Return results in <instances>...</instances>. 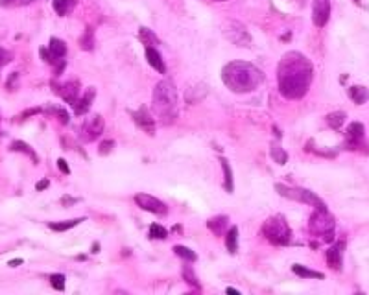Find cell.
<instances>
[{"mask_svg": "<svg viewBox=\"0 0 369 295\" xmlns=\"http://www.w3.org/2000/svg\"><path fill=\"white\" fill-rule=\"evenodd\" d=\"M314 66L301 52H286L277 66L279 91L286 100H301L310 89Z\"/></svg>", "mask_w": 369, "mask_h": 295, "instance_id": "obj_1", "label": "cell"}, {"mask_svg": "<svg viewBox=\"0 0 369 295\" xmlns=\"http://www.w3.org/2000/svg\"><path fill=\"white\" fill-rule=\"evenodd\" d=\"M221 82L233 92H251L264 82V72L248 61H231L221 70Z\"/></svg>", "mask_w": 369, "mask_h": 295, "instance_id": "obj_2", "label": "cell"}, {"mask_svg": "<svg viewBox=\"0 0 369 295\" xmlns=\"http://www.w3.org/2000/svg\"><path fill=\"white\" fill-rule=\"evenodd\" d=\"M153 111L163 124L174 122L177 116V89L174 80L165 78L153 89Z\"/></svg>", "mask_w": 369, "mask_h": 295, "instance_id": "obj_3", "label": "cell"}, {"mask_svg": "<svg viewBox=\"0 0 369 295\" xmlns=\"http://www.w3.org/2000/svg\"><path fill=\"white\" fill-rule=\"evenodd\" d=\"M262 234L266 236L268 242L275 246H288L292 242V229L285 220V216L281 214L271 216L262 223Z\"/></svg>", "mask_w": 369, "mask_h": 295, "instance_id": "obj_4", "label": "cell"}, {"mask_svg": "<svg viewBox=\"0 0 369 295\" xmlns=\"http://www.w3.org/2000/svg\"><path fill=\"white\" fill-rule=\"evenodd\" d=\"M334 227L336 221L332 218L329 209H316L314 214L310 216L308 221V230L314 236H321L325 242H332L334 240Z\"/></svg>", "mask_w": 369, "mask_h": 295, "instance_id": "obj_5", "label": "cell"}, {"mask_svg": "<svg viewBox=\"0 0 369 295\" xmlns=\"http://www.w3.org/2000/svg\"><path fill=\"white\" fill-rule=\"evenodd\" d=\"M65 55H67V45L57 37H52L48 41V48H41V57L46 63L54 65L55 76H61V72H63L65 65H67Z\"/></svg>", "mask_w": 369, "mask_h": 295, "instance_id": "obj_6", "label": "cell"}, {"mask_svg": "<svg viewBox=\"0 0 369 295\" xmlns=\"http://www.w3.org/2000/svg\"><path fill=\"white\" fill-rule=\"evenodd\" d=\"M275 188L283 197H288L292 201L306 203V205H312L314 209H327V205H325L321 197L316 196L314 192H310V190H306V188H292V186H286V184L281 183L277 184Z\"/></svg>", "mask_w": 369, "mask_h": 295, "instance_id": "obj_7", "label": "cell"}, {"mask_svg": "<svg viewBox=\"0 0 369 295\" xmlns=\"http://www.w3.org/2000/svg\"><path fill=\"white\" fill-rule=\"evenodd\" d=\"M223 35H225V39H229L231 43L236 46L251 45V35H249V32L246 30V26L240 24V22H235V20H231V22H227V24L223 26Z\"/></svg>", "mask_w": 369, "mask_h": 295, "instance_id": "obj_8", "label": "cell"}, {"mask_svg": "<svg viewBox=\"0 0 369 295\" xmlns=\"http://www.w3.org/2000/svg\"><path fill=\"white\" fill-rule=\"evenodd\" d=\"M101 133H103V118H101V115H94L91 118H87L83 122L82 129H80V137L85 142L96 140Z\"/></svg>", "mask_w": 369, "mask_h": 295, "instance_id": "obj_9", "label": "cell"}, {"mask_svg": "<svg viewBox=\"0 0 369 295\" xmlns=\"http://www.w3.org/2000/svg\"><path fill=\"white\" fill-rule=\"evenodd\" d=\"M135 203L140 209L151 212V214H157V216H165L166 212H168V207H166L165 203L161 201V199H157V197H153V196H150V194H137L135 196Z\"/></svg>", "mask_w": 369, "mask_h": 295, "instance_id": "obj_10", "label": "cell"}, {"mask_svg": "<svg viewBox=\"0 0 369 295\" xmlns=\"http://www.w3.org/2000/svg\"><path fill=\"white\" fill-rule=\"evenodd\" d=\"M331 17V0H314L312 4V22L314 26L323 28Z\"/></svg>", "mask_w": 369, "mask_h": 295, "instance_id": "obj_11", "label": "cell"}, {"mask_svg": "<svg viewBox=\"0 0 369 295\" xmlns=\"http://www.w3.org/2000/svg\"><path fill=\"white\" fill-rule=\"evenodd\" d=\"M131 116L135 120L140 129H144L148 135H155V118L153 115H150V111L146 107H140L137 111H131Z\"/></svg>", "mask_w": 369, "mask_h": 295, "instance_id": "obj_12", "label": "cell"}, {"mask_svg": "<svg viewBox=\"0 0 369 295\" xmlns=\"http://www.w3.org/2000/svg\"><path fill=\"white\" fill-rule=\"evenodd\" d=\"M54 89L55 92H57L67 103H70V105H74L76 100H78V94H80V85H78V82H68V83H63V85H55L54 83Z\"/></svg>", "mask_w": 369, "mask_h": 295, "instance_id": "obj_13", "label": "cell"}, {"mask_svg": "<svg viewBox=\"0 0 369 295\" xmlns=\"http://www.w3.org/2000/svg\"><path fill=\"white\" fill-rule=\"evenodd\" d=\"M94 96H96V89H94V87H89V89L83 92L82 96L76 100V103L72 105L74 113H76L78 116L85 115L87 111L91 109V103H92V100H94Z\"/></svg>", "mask_w": 369, "mask_h": 295, "instance_id": "obj_14", "label": "cell"}, {"mask_svg": "<svg viewBox=\"0 0 369 295\" xmlns=\"http://www.w3.org/2000/svg\"><path fill=\"white\" fill-rule=\"evenodd\" d=\"M343 247H345V244H343V242H338V244H334V246L327 251V262H329V266H331L332 269H336V271H340L341 266H343V260H341Z\"/></svg>", "mask_w": 369, "mask_h": 295, "instance_id": "obj_15", "label": "cell"}, {"mask_svg": "<svg viewBox=\"0 0 369 295\" xmlns=\"http://www.w3.org/2000/svg\"><path fill=\"white\" fill-rule=\"evenodd\" d=\"M362 137H364V124H360V122H351L349 126H347V138H349L347 146H349V149H356V148L360 146Z\"/></svg>", "mask_w": 369, "mask_h": 295, "instance_id": "obj_16", "label": "cell"}, {"mask_svg": "<svg viewBox=\"0 0 369 295\" xmlns=\"http://www.w3.org/2000/svg\"><path fill=\"white\" fill-rule=\"evenodd\" d=\"M146 50V59L148 63L151 65L153 68H155L159 74H166V65H165V59H163V55L161 52L157 50V46H146L144 48Z\"/></svg>", "mask_w": 369, "mask_h": 295, "instance_id": "obj_17", "label": "cell"}, {"mask_svg": "<svg viewBox=\"0 0 369 295\" xmlns=\"http://www.w3.org/2000/svg\"><path fill=\"white\" fill-rule=\"evenodd\" d=\"M207 227L214 236H221L229 229V218L227 216H214V218L207 221Z\"/></svg>", "mask_w": 369, "mask_h": 295, "instance_id": "obj_18", "label": "cell"}, {"mask_svg": "<svg viewBox=\"0 0 369 295\" xmlns=\"http://www.w3.org/2000/svg\"><path fill=\"white\" fill-rule=\"evenodd\" d=\"M225 247H227L231 255H235L238 251V227L236 225L229 227L227 232H225Z\"/></svg>", "mask_w": 369, "mask_h": 295, "instance_id": "obj_19", "label": "cell"}, {"mask_svg": "<svg viewBox=\"0 0 369 295\" xmlns=\"http://www.w3.org/2000/svg\"><path fill=\"white\" fill-rule=\"evenodd\" d=\"M78 4V0H54V9L59 17H67L70 15Z\"/></svg>", "mask_w": 369, "mask_h": 295, "instance_id": "obj_20", "label": "cell"}, {"mask_svg": "<svg viewBox=\"0 0 369 295\" xmlns=\"http://www.w3.org/2000/svg\"><path fill=\"white\" fill-rule=\"evenodd\" d=\"M349 98L356 105H362V103H366L369 100V91L366 87H358V85H354V87H351L349 89Z\"/></svg>", "mask_w": 369, "mask_h": 295, "instance_id": "obj_21", "label": "cell"}, {"mask_svg": "<svg viewBox=\"0 0 369 295\" xmlns=\"http://www.w3.org/2000/svg\"><path fill=\"white\" fill-rule=\"evenodd\" d=\"M292 271L297 277H303V279H325L321 271H314V269H308L306 266H301V264H294Z\"/></svg>", "mask_w": 369, "mask_h": 295, "instance_id": "obj_22", "label": "cell"}, {"mask_svg": "<svg viewBox=\"0 0 369 295\" xmlns=\"http://www.w3.org/2000/svg\"><path fill=\"white\" fill-rule=\"evenodd\" d=\"M11 151H20V153H26V155L34 161V164L39 163V157H37V153L32 149V148L28 146L26 142H22V140H15V142H11Z\"/></svg>", "mask_w": 369, "mask_h": 295, "instance_id": "obj_23", "label": "cell"}, {"mask_svg": "<svg viewBox=\"0 0 369 295\" xmlns=\"http://www.w3.org/2000/svg\"><path fill=\"white\" fill-rule=\"evenodd\" d=\"M138 39H140V43L144 45V48H146V46L159 45V39H157V35L150 28H140V30H138Z\"/></svg>", "mask_w": 369, "mask_h": 295, "instance_id": "obj_24", "label": "cell"}, {"mask_svg": "<svg viewBox=\"0 0 369 295\" xmlns=\"http://www.w3.org/2000/svg\"><path fill=\"white\" fill-rule=\"evenodd\" d=\"M345 118H347V115H345L343 111H334L331 115H327V124L334 129H340L341 124L345 122Z\"/></svg>", "mask_w": 369, "mask_h": 295, "instance_id": "obj_25", "label": "cell"}, {"mask_svg": "<svg viewBox=\"0 0 369 295\" xmlns=\"http://www.w3.org/2000/svg\"><path fill=\"white\" fill-rule=\"evenodd\" d=\"M181 273H183V279L186 280V284H190L192 288H196V290H201V286L198 282V277H196V273L192 271V267L186 264V260H184V266Z\"/></svg>", "mask_w": 369, "mask_h": 295, "instance_id": "obj_26", "label": "cell"}, {"mask_svg": "<svg viewBox=\"0 0 369 295\" xmlns=\"http://www.w3.org/2000/svg\"><path fill=\"white\" fill-rule=\"evenodd\" d=\"M220 163H221V168H223V175H225V183H223V186H225V190L227 192H233L235 190V184H233V172H231V166L229 163H227V159H220Z\"/></svg>", "mask_w": 369, "mask_h": 295, "instance_id": "obj_27", "label": "cell"}, {"mask_svg": "<svg viewBox=\"0 0 369 295\" xmlns=\"http://www.w3.org/2000/svg\"><path fill=\"white\" fill-rule=\"evenodd\" d=\"M80 221H85V218H76V220H68V221H59V223H48V227L52 230H57V232H63V230H68L76 227Z\"/></svg>", "mask_w": 369, "mask_h": 295, "instance_id": "obj_28", "label": "cell"}, {"mask_svg": "<svg viewBox=\"0 0 369 295\" xmlns=\"http://www.w3.org/2000/svg\"><path fill=\"white\" fill-rule=\"evenodd\" d=\"M174 253L183 260H186V262H196L198 260V255L194 253L192 249L184 247V246H174Z\"/></svg>", "mask_w": 369, "mask_h": 295, "instance_id": "obj_29", "label": "cell"}, {"mask_svg": "<svg viewBox=\"0 0 369 295\" xmlns=\"http://www.w3.org/2000/svg\"><path fill=\"white\" fill-rule=\"evenodd\" d=\"M271 157L275 159V163H277V164H285L286 161H288V153H286L285 149H283V148L279 146L277 142H275V144H273V146H271Z\"/></svg>", "mask_w": 369, "mask_h": 295, "instance_id": "obj_30", "label": "cell"}, {"mask_svg": "<svg viewBox=\"0 0 369 295\" xmlns=\"http://www.w3.org/2000/svg\"><path fill=\"white\" fill-rule=\"evenodd\" d=\"M166 236H168V230H166L163 225H159V223H153V225H150V238L165 240Z\"/></svg>", "mask_w": 369, "mask_h": 295, "instance_id": "obj_31", "label": "cell"}, {"mask_svg": "<svg viewBox=\"0 0 369 295\" xmlns=\"http://www.w3.org/2000/svg\"><path fill=\"white\" fill-rule=\"evenodd\" d=\"M92 45H94V39H92V30H91V28H87L85 35L80 37V46H82L83 50L91 52V50H92Z\"/></svg>", "mask_w": 369, "mask_h": 295, "instance_id": "obj_32", "label": "cell"}, {"mask_svg": "<svg viewBox=\"0 0 369 295\" xmlns=\"http://www.w3.org/2000/svg\"><path fill=\"white\" fill-rule=\"evenodd\" d=\"M48 113H52V115H55L57 118H59V122L61 124H68L70 122V115L67 113V109H63V107H48Z\"/></svg>", "mask_w": 369, "mask_h": 295, "instance_id": "obj_33", "label": "cell"}, {"mask_svg": "<svg viewBox=\"0 0 369 295\" xmlns=\"http://www.w3.org/2000/svg\"><path fill=\"white\" fill-rule=\"evenodd\" d=\"M35 0H0V8H20V6H28Z\"/></svg>", "mask_w": 369, "mask_h": 295, "instance_id": "obj_34", "label": "cell"}, {"mask_svg": "<svg viewBox=\"0 0 369 295\" xmlns=\"http://www.w3.org/2000/svg\"><path fill=\"white\" fill-rule=\"evenodd\" d=\"M50 284H52V288H55L57 292H63L65 290V275H61V273L50 275Z\"/></svg>", "mask_w": 369, "mask_h": 295, "instance_id": "obj_35", "label": "cell"}, {"mask_svg": "<svg viewBox=\"0 0 369 295\" xmlns=\"http://www.w3.org/2000/svg\"><path fill=\"white\" fill-rule=\"evenodd\" d=\"M9 61H11V52H8L6 48H2V46H0V70H2V68L9 63Z\"/></svg>", "mask_w": 369, "mask_h": 295, "instance_id": "obj_36", "label": "cell"}, {"mask_svg": "<svg viewBox=\"0 0 369 295\" xmlns=\"http://www.w3.org/2000/svg\"><path fill=\"white\" fill-rule=\"evenodd\" d=\"M113 146H115L113 140H103V142L100 144V148H98V153H100V155H107V153H111Z\"/></svg>", "mask_w": 369, "mask_h": 295, "instance_id": "obj_37", "label": "cell"}, {"mask_svg": "<svg viewBox=\"0 0 369 295\" xmlns=\"http://www.w3.org/2000/svg\"><path fill=\"white\" fill-rule=\"evenodd\" d=\"M57 168H59V172L61 174H70V166L67 164V161L65 159H57Z\"/></svg>", "mask_w": 369, "mask_h": 295, "instance_id": "obj_38", "label": "cell"}, {"mask_svg": "<svg viewBox=\"0 0 369 295\" xmlns=\"http://www.w3.org/2000/svg\"><path fill=\"white\" fill-rule=\"evenodd\" d=\"M48 184H50V181H48V179H43L41 183H37V184H35L37 192H41V190H45V188H46V186H48Z\"/></svg>", "mask_w": 369, "mask_h": 295, "instance_id": "obj_39", "label": "cell"}, {"mask_svg": "<svg viewBox=\"0 0 369 295\" xmlns=\"http://www.w3.org/2000/svg\"><path fill=\"white\" fill-rule=\"evenodd\" d=\"M22 264V258H13V260H9L8 262V266H11V267H17V266H20Z\"/></svg>", "mask_w": 369, "mask_h": 295, "instance_id": "obj_40", "label": "cell"}, {"mask_svg": "<svg viewBox=\"0 0 369 295\" xmlns=\"http://www.w3.org/2000/svg\"><path fill=\"white\" fill-rule=\"evenodd\" d=\"M227 294H236V295H238L240 292H238V290H235V288H227Z\"/></svg>", "mask_w": 369, "mask_h": 295, "instance_id": "obj_41", "label": "cell"}, {"mask_svg": "<svg viewBox=\"0 0 369 295\" xmlns=\"http://www.w3.org/2000/svg\"><path fill=\"white\" fill-rule=\"evenodd\" d=\"M98 249H100V246H98V244H94V246H92V253H98Z\"/></svg>", "mask_w": 369, "mask_h": 295, "instance_id": "obj_42", "label": "cell"}, {"mask_svg": "<svg viewBox=\"0 0 369 295\" xmlns=\"http://www.w3.org/2000/svg\"><path fill=\"white\" fill-rule=\"evenodd\" d=\"M209 2H227V0H209Z\"/></svg>", "mask_w": 369, "mask_h": 295, "instance_id": "obj_43", "label": "cell"}]
</instances>
